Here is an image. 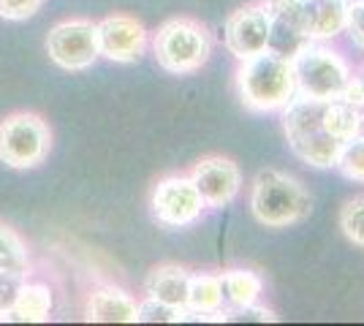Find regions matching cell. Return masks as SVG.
Listing matches in <instances>:
<instances>
[{
	"instance_id": "7c38bea8",
	"label": "cell",
	"mask_w": 364,
	"mask_h": 326,
	"mask_svg": "<svg viewBox=\"0 0 364 326\" xmlns=\"http://www.w3.org/2000/svg\"><path fill=\"white\" fill-rule=\"evenodd\" d=\"M101 55L114 63H134L147 47V31L134 16L114 14L98 22Z\"/></svg>"
},
{
	"instance_id": "603a6c76",
	"label": "cell",
	"mask_w": 364,
	"mask_h": 326,
	"mask_svg": "<svg viewBox=\"0 0 364 326\" xmlns=\"http://www.w3.org/2000/svg\"><path fill=\"white\" fill-rule=\"evenodd\" d=\"M44 0H0V16L3 19H28L41 9Z\"/></svg>"
},
{
	"instance_id": "5b68a950",
	"label": "cell",
	"mask_w": 364,
	"mask_h": 326,
	"mask_svg": "<svg viewBox=\"0 0 364 326\" xmlns=\"http://www.w3.org/2000/svg\"><path fill=\"white\" fill-rule=\"evenodd\" d=\"M152 52L158 65L168 74H193L213 55V38L207 28L196 19H168L164 22L155 38H152Z\"/></svg>"
},
{
	"instance_id": "7a4b0ae2",
	"label": "cell",
	"mask_w": 364,
	"mask_h": 326,
	"mask_svg": "<svg viewBox=\"0 0 364 326\" xmlns=\"http://www.w3.org/2000/svg\"><path fill=\"white\" fill-rule=\"evenodd\" d=\"M237 87H240L242 104L253 112H277L296 98L291 60L272 49L261 52L256 58L240 60Z\"/></svg>"
},
{
	"instance_id": "9c48e42d",
	"label": "cell",
	"mask_w": 364,
	"mask_h": 326,
	"mask_svg": "<svg viewBox=\"0 0 364 326\" xmlns=\"http://www.w3.org/2000/svg\"><path fill=\"white\" fill-rule=\"evenodd\" d=\"M274 14L283 16L304 41H329L346 33L348 0H302L280 6Z\"/></svg>"
},
{
	"instance_id": "484cf974",
	"label": "cell",
	"mask_w": 364,
	"mask_h": 326,
	"mask_svg": "<svg viewBox=\"0 0 364 326\" xmlns=\"http://www.w3.org/2000/svg\"><path fill=\"white\" fill-rule=\"evenodd\" d=\"M294 3H302V0H277V3H274V6H277V9H280V6H294Z\"/></svg>"
},
{
	"instance_id": "83f0119b",
	"label": "cell",
	"mask_w": 364,
	"mask_h": 326,
	"mask_svg": "<svg viewBox=\"0 0 364 326\" xmlns=\"http://www.w3.org/2000/svg\"><path fill=\"white\" fill-rule=\"evenodd\" d=\"M362 134H364V109H362Z\"/></svg>"
},
{
	"instance_id": "9a60e30c",
	"label": "cell",
	"mask_w": 364,
	"mask_h": 326,
	"mask_svg": "<svg viewBox=\"0 0 364 326\" xmlns=\"http://www.w3.org/2000/svg\"><path fill=\"white\" fill-rule=\"evenodd\" d=\"M188 283H191V272L185 266L164 264L152 269L144 288H147V296L164 302L174 310H182L188 305Z\"/></svg>"
},
{
	"instance_id": "52a82bcc",
	"label": "cell",
	"mask_w": 364,
	"mask_h": 326,
	"mask_svg": "<svg viewBox=\"0 0 364 326\" xmlns=\"http://www.w3.org/2000/svg\"><path fill=\"white\" fill-rule=\"evenodd\" d=\"M49 60L65 71H85L101 58L98 25L90 19H65L46 36Z\"/></svg>"
},
{
	"instance_id": "d6986e66",
	"label": "cell",
	"mask_w": 364,
	"mask_h": 326,
	"mask_svg": "<svg viewBox=\"0 0 364 326\" xmlns=\"http://www.w3.org/2000/svg\"><path fill=\"white\" fill-rule=\"evenodd\" d=\"M334 166L343 171L348 180L364 183V134H359V136H353V139L343 144Z\"/></svg>"
},
{
	"instance_id": "2e32d148",
	"label": "cell",
	"mask_w": 364,
	"mask_h": 326,
	"mask_svg": "<svg viewBox=\"0 0 364 326\" xmlns=\"http://www.w3.org/2000/svg\"><path fill=\"white\" fill-rule=\"evenodd\" d=\"M52 313V291L41 283H25L19 288L11 313L3 321H19V324H41Z\"/></svg>"
},
{
	"instance_id": "ac0fdd59",
	"label": "cell",
	"mask_w": 364,
	"mask_h": 326,
	"mask_svg": "<svg viewBox=\"0 0 364 326\" xmlns=\"http://www.w3.org/2000/svg\"><path fill=\"white\" fill-rule=\"evenodd\" d=\"M0 272H28V248L6 223H0Z\"/></svg>"
},
{
	"instance_id": "3957f363",
	"label": "cell",
	"mask_w": 364,
	"mask_h": 326,
	"mask_svg": "<svg viewBox=\"0 0 364 326\" xmlns=\"http://www.w3.org/2000/svg\"><path fill=\"white\" fill-rule=\"evenodd\" d=\"M289 60L296 95L302 98H318V101L343 98L353 79L348 63L340 58V52L323 47L321 41H304Z\"/></svg>"
},
{
	"instance_id": "277c9868",
	"label": "cell",
	"mask_w": 364,
	"mask_h": 326,
	"mask_svg": "<svg viewBox=\"0 0 364 326\" xmlns=\"http://www.w3.org/2000/svg\"><path fill=\"white\" fill-rule=\"evenodd\" d=\"M250 210L258 223L269 229L294 226L310 215V193L304 185L283 171L264 169L258 171L250 190Z\"/></svg>"
},
{
	"instance_id": "8fae6325",
	"label": "cell",
	"mask_w": 364,
	"mask_h": 326,
	"mask_svg": "<svg viewBox=\"0 0 364 326\" xmlns=\"http://www.w3.org/2000/svg\"><path fill=\"white\" fill-rule=\"evenodd\" d=\"M191 180L198 188L207 207H226L237 199V193L242 188V171L231 158L210 156L193 166Z\"/></svg>"
},
{
	"instance_id": "d4e9b609",
	"label": "cell",
	"mask_w": 364,
	"mask_h": 326,
	"mask_svg": "<svg viewBox=\"0 0 364 326\" xmlns=\"http://www.w3.org/2000/svg\"><path fill=\"white\" fill-rule=\"evenodd\" d=\"M242 318L245 321H277V315H274L269 308H258V302L256 305H250V308H242Z\"/></svg>"
},
{
	"instance_id": "5bb4252c",
	"label": "cell",
	"mask_w": 364,
	"mask_h": 326,
	"mask_svg": "<svg viewBox=\"0 0 364 326\" xmlns=\"http://www.w3.org/2000/svg\"><path fill=\"white\" fill-rule=\"evenodd\" d=\"M136 308L131 294L114 286H104L90 294L85 315L92 324H136Z\"/></svg>"
},
{
	"instance_id": "7402d4cb",
	"label": "cell",
	"mask_w": 364,
	"mask_h": 326,
	"mask_svg": "<svg viewBox=\"0 0 364 326\" xmlns=\"http://www.w3.org/2000/svg\"><path fill=\"white\" fill-rule=\"evenodd\" d=\"M22 286H25V275L22 272H0V321L11 313Z\"/></svg>"
},
{
	"instance_id": "e0dca14e",
	"label": "cell",
	"mask_w": 364,
	"mask_h": 326,
	"mask_svg": "<svg viewBox=\"0 0 364 326\" xmlns=\"http://www.w3.org/2000/svg\"><path fill=\"white\" fill-rule=\"evenodd\" d=\"M223 280V299H228L237 310L256 305L264 294V280L253 269H228L220 275Z\"/></svg>"
},
{
	"instance_id": "4316f807",
	"label": "cell",
	"mask_w": 364,
	"mask_h": 326,
	"mask_svg": "<svg viewBox=\"0 0 364 326\" xmlns=\"http://www.w3.org/2000/svg\"><path fill=\"white\" fill-rule=\"evenodd\" d=\"M356 79H359V85H362V90H364V74L362 77H356Z\"/></svg>"
},
{
	"instance_id": "ba28073f",
	"label": "cell",
	"mask_w": 364,
	"mask_h": 326,
	"mask_svg": "<svg viewBox=\"0 0 364 326\" xmlns=\"http://www.w3.org/2000/svg\"><path fill=\"white\" fill-rule=\"evenodd\" d=\"M152 215L161 226L168 229H185L191 223H196L201 212H204V199L198 193V188L193 185L191 177L185 174H171L164 177L155 190H152Z\"/></svg>"
},
{
	"instance_id": "44dd1931",
	"label": "cell",
	"mask_w": 364,
	"mask_h": 326,
	"mask_svg": "<svg viewBox=\"0 0 364 326\" xmlns=\"http://www.w3.org/2000/svg\"><path fill=\"white\" fill-rule=\"evenodd\" d=\"M136 321H141V324H180V310L147 296L136 308Z\"/></svg>"
},
{
	"instance_id": "30bf717a",
	"label": "cell",
	"mask_w": 364,
	"mask_h": 326,
	"mask_svg": "<svg viewBox=\"0 0 364 326\" xmlns=\"http://www.w3.org/2000/svg\"><path fill=\"white\" fill-rule=\"evenodd\" d=\"M272 25H274V14L269 6L250 3V6L237 9V11L226 19V31H223L226 49L237 60L256 58V55L269 49Z\"/></svg>"
},
{
	"instance_id": "8992f818",
	"label": "cell",
	"mask_w": 364,
	"mask_h": 326,
	"mask_svg": "<svg viewBox=\"0 0 364 326\" xmlns=\"http://www.w3.org/2000/svg\"><path fill=\"white\" fill-rule=\"evenodd\" d=\"M52 147L49 125L31 112L9 114L0 123V161L11 169L38 166Z\"/></svg>"
},
{
	"instance_id": "cb8c5ba5",
	"label": "cell",
	"mask_w": 364,
	"mask_h": 326,
	"mask_svg": "<svg viewBox=\"0 0 364 326\" xmlns=\"http://www.w3.org/2000/svg\"><path fill=\"white\" fill-rule=\"evenodd\" d=\"M346 31L350 38L364 49V0H348V19H346Z\"/></svg>"
},
{
	"instance_id": "6da1fadb",
	"label": "cell",
	"mask_w": 364,
	"mask_h": 326,
	"mask_svg": "<svg viewBox=\"0 0 364 326\" xmlns=\"http://www.w3.org/2000/svg\"><path fill=\"white\" fill-rule=\"evenodd\" d=\"M326 104L329 101L296 95L289 107L283 109V131H286L291 153L316 169L334 166L340 150H343V141L337 139L329 128Z\"/></svg>"
},
{
	"instance_id": "4fadbf2b",
	"label": "cell",
	"mask_w": 364,
	"mask_h": 326,
	"mask_svg": "<svg viewBox=\"0 0 364 326\" xmlns=\"http://www.w3.org/2000/svg\"><path fill=\"white\" fill-rule=\"evenodd\" d=\"M223 308V280L210 272L191 275L188 305L180 310V321H226Z\"/></svg>"
},
{
	"instance_id": "ffe728a7",
	"label": "cell",
	"mask_w": 364,
	"mask_h": 326,
	"mask_svg": "<svg viewBox=\"0 0 364 326\" xmlns=\"http://www.w3.org/2000/svg\"><path fill=\"white\" fill-rule=\"evenodd\" d=\"M340 229L353 245L364 248V193L353 196L340 210Z\"/></svg>"
}]
</instances>
